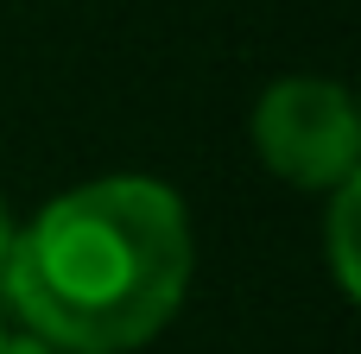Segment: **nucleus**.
Returning <instances> with one entry per match:
<instances>
[{
	"label": "nucleus",
	"mask_w": 361,
	"mask_h": 354,
	"mask_svg": "<svg viewBox=\"0 0 361 354\" xmlns=\"http://www.w3.org/2000/svg\"><path fill=\"white\" fill-rule=\"evenodd\" d=\"M190 266V215L171 184L95 177L13 228L0 298L51 354H127L184 310Z\"/></svg>",
	"instance_id": "obj_1"
},
{
	"label": "nucleus",
	"mask_w": 361,
	"mask_h": 354,
	"mask_svg": "<svg viewBox=\"0 0 361 354\" xmlns=\"http://www.w3.org/2000/svg\"><path fill=\"white\" fill-rule=\"evenodd\" d=\"M19 354H38V348H25V342H19Z\"/></svg>",
	"instance_id": "obj_6"
},
{
	"label": "nucleus",
	"mask_w": 361,
	"mask_h": 354,
	"mask_svg": "<svg viewBox=\"0 0 361 354\" xmlns=\"http://www.w3.org/2000/svg\"><path fill=\"white\" fill-rule=\"evenodd\" d=\"M355 203H361V177L330 190V266H336V285L355 291V241H349V222H355Z\"/></svg>",
	"instance_id": "obj_3"
},
{
	"label": "nucleus",
	"mask_w": 361,
	"mask_h": 354,
	"mask_svg": "<svg viewBox=\"0 0 361 354\" xmlns=\"http://www.w3.org/2000/svg\"><path fill=\"white\" fill-rule=\"evenodd\" d=\"M13 228H19V222H13L6 203H0V266H6V253H13Z\"/></svg>",
	"instance_id": "obj_4"
},
{
	"label": "nucleus",
	"mask_w": 361,
	"mask_h": 354,
	"mask_svg": "<svg viewBox=\"0 0 361 354\" xmlns=\"http://www.w3.org/2000/svg\"><path fill=\"white\" fill-rule=\"evenodd\" d=\"M247 139L273 177L292 190H343L361 177V120L343 82L286 76L254 101Z\"/></svg>",
	"instance_id": "obj_2"
},
{
	"label": "nucleus",
	"mask_w": 361,
	"mask_h": 354,
	"mask_svg": "<svg viewBox=\"0 0 361 354\" xmlns=\"http://www.w3.org/2000/svg\"><path fill=\"white\" fill-rule=\"evenodd\" d=\"M0 354H19V342L6 336V323H0Z\"/></svg>",
	"instance_id": "obj_5"
}]
</instances>
